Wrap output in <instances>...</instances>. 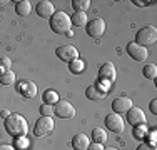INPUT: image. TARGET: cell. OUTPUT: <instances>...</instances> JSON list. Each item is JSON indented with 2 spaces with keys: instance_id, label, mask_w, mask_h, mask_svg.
<instances>
[{
  "instance_id": "cell-31",
  "label": "cell",
  "mask_w": 157,
  "mask_h": 150,
  "mask_svg": "<svg viewBox=\"0 0 157 150\" xmlns=\"http://www.w3.org/2000/svg\"><path fill=\"white\" fill-rule=\"evenodd\" d=\"M0 150H15V147L9 144H0Z\"/></svg>"
},
{
  "instance_id": "cell-1",
  "label": "cell",
  "mask_w": 157,
  "mask_h": 150,
  "mask_svg": "<svg viewBox=\"0 0 157 150\" xmlns=\"http://www.w3.org/2000/svg\"><path fill=\"white\" fill-rule=\"evenodd\" d=\"M5 130L10 137L24 138L29 132V123L25 117H22L20 114H10L5 118Z\"/></svg>"
},
{
  "instance_id": "cell-17",
  "label": "cell",
  "mask_w": 157,
  "mask_h": 150,
  "mask_svg": "<svg viewBox=\"0 0 157 150\" xmlns=\"http://www.w3.org/2000/svg\"><path fill=\"white\" fill-rule=\"evenodd\" d=\"M15 12L20 17H29V13L32 12V5L29 0H20V2L15 3Z\"/></svg>"
},
{
  "instance_id": "cell-26",
  "label": "cell",
  "mask_w": 157,
  "mask_h": 150,
  "mask_svg": "<svg viewBox=\"0 0 157 150\" xmlns=\"http://www.w3.org/2000/svg\"><path fill=\"white\" fill-rule=\"evenodd\" d=\"M40 114H42V117H52L54 115V105H47V103H44V105H40Z\"/></svg>"
},
{
  "instance_id": "cell-28",
  "label": "cell",
  "mask_w": 157,
  "mask_h": 150,
  "mask_svg": "<svg viewBox=\"0 0 157 150\" xmlns=\"http://www.w3.org/2000/svg\"><path fill=\"white\" fill-rule=\"evenodd\" d=\"M87 150H104V145H102V144H95V142H92V144L89 145Z\"/></svg>"
},
{
  "instance_id": "cell-33",
  "label": "cell",
  "mask_w": 157,
  "mask_h": 150,
  "mask_svg": "<svg viewBox=\"0 0 157 150\" xmlns=\"http://www.w3.org/2000/svg\"><path fill=\"white\" fill-rule=\"evenodd\" d=\"M2 115H3V117H5V118H7V117H9V115H10V112H9V110H3V112H2Z\"/></svg>"
},
{
  "instance_id": "cell-5",
  "label": "cell",
  "mask_w": 157,
  "mask_h": 150,
  "mask_svg": "<svg viewBox=\"0 0 157 150\" xmlns=\"http://www.w3.org/2000/svg\"><path fill=\"white\" fill-rule=\"evenodd\" d=\"M54 114L60 118H74L75 117V108L69 100H59L54 107Z\"/></svg>"
},
{
  "instance_id": "cell-27",
  "label": "cell",
  "mask_w": 157,
  "mask_h": 150,
  "mask_svg": "<svg viewBox=\"0 0 157 150\" xmlns=\"http://www.w3.org/2000/svg\"><path fill=\"white\" fill-rule=\"evenodd\" d=\"M0 67H2V69L3 70H10V69H12V62H10V58H2V60H0Z\"/></svg>"
},
{
  "instance_id": "cell-14",
  "label": "cell",
  "mask_w": 157,
  "mask_h": 150,
  "mask_svg": "<svg viewBox=\"0 0 157 150\" xmlns=\"http://www.w3.org/2000/svg\"><path fill=\"white\" fill-rule=\"evenodd\" d=\"M100 80H104V82H114L115 80V69L110 62L104 63L100 67Z\"/></svg>"
},
{
  "instance_id": "cell-19",
  "label": "cell",
  "mask_w": 157,
  "mask_h": 150,
  "mask_svg": "<svg viewBox=\"0 0 157 150\" xmlns=\"http://www.w3.org/2000/svg\"><path fill=\"white\" fill-rule=\"evenodd\" d=\"M42 99H44V103H47V105H54V103H57L59 100V93L55 92V90H45L44 92V95H42Z\"/></svg>"
},
{
  "instance_id": "cell-15",
  "label": "cell",
  "mask_w": 157,
  "mask_h": 150,
  "mask_svg": "<svg viewBox=\"0 0 157 150\" xmlns=\"http://www.w3.org/2000/svg\"><path fill=\"white\" fill-rule=\"evenodd\" d=\"M18 90H20V93L24 97H27V99H32V97L37 95V85L30 80H24L20 84V87H18Z\"/></svg>"
},
{
  "instance_id": "cell-8",
  "label": "cell",
  "mask_w": 157,
  "mask_h": 150,
  "mask_svg": "<svg viewBox=\"0 0 157 150\" xmlns=\"http://www.w3.org/2000/svg\"><path fill=\"white\" fill-rule=\"evenodd\" d=\"M85 30H87L89 37L97 39V37L104 35V32H105V22H104V18H92L90 22H87Z\"/></svg>"
},
{
  "instance_id": "cell-6",
  "label": "cell",
  "mask_w": 157,
  "mask_h": 150,
  "mask_svg": "<svg viewBox=\"0 0 157 150\" xmlns=\"http://www.w3.org/2000/svg\"><path fill=\"white\" fill-rule=\"evenodd\" d=\"M55 55H57L62 62L70 63V62H74V60L78 58V50L74 45H62V47H59L57 50H55Z\"/></svg>"
},
{
  "instance_id": "cell-2",
  "label": "cell",
  "mask_w": 157,
  "mask_h": 150,
  "mask_svg": "<svg viewBox=\"0 0 157 150\" xmlns=\"http://www.w3.org/2000/svg\"><path fill=\"white\" fill-rule=\"evenodd\" d=\"M50 28L55 33H69L70 32V15L65 12H55L50 18Z\"/></svg>"
},
{
  "instance_id": "cell-32",
  "label": "cell",
  "mask_w": 157,
  "mask_h": 150,
  "mask_svg": "<svg viewBox=\"0 0 157 150\" xmlns=\"http://www.w3.org/2000/svg\"><path fill=\"white\" fill-rule=\"evenodd\" d=\"M134 3H136L137 7H144V5H145V3H144V2H140V0H136V2H134Z\"/></svg>"
},
{
  "instance_id": "cell-11",
  "label": "cell",
  "mask_w": 157,
  "mask_h": 150,
  "mask_svg": "<svg viewBox=\"0 0 157 150\" xmlns=\"http://www.w3.org/2000/svg\"><path fill=\"white\" fill-rule=\"evenodd\" d=\"M132 105L134 103L129 97H117V99L112 102V110H114V114L122 115L124 112L129 110V108H132Z\"/></svg>"
},
{
  "instance_id": "cell-7",
  "label": "cell",
  "mask_w": 157,
  "mask_h": 150,
  "mask_svg": "<svg viewBox=\"0 0 157 150\" xmlns=\"http://www.w3.org/2000/svg\"><path fill=\"white\" fill-rule=\"evenodd\" d=\"M52 130H54V120H52V117H40L35 123L33 133H35V137H45Z\"/></svg>"
},
{
  "instance_id": "cell-24",
  "label": "cell",
  "mask_w": 157,
  "mask_h": 150,
  "mask_svg": "<svg viewBox=\"0 0 157 150\" xmlns=\"http://www.w3.org/2000/svg\"><path fill=\"white\" fill-rule=\"evenodd\" d=\"M72 7L75 12H85L90 7V0H72Z\"/></svg>"
},
{
  "instance_id": "cell-10",
  "label": "cell",
  "mask_w": 157,
  "mask_h": 150,
  "mask_svg": "<svg viewBox=\"0 0 157 150\" xmlns=\"http://www.w3.org/2000/svg\"><path fill=\"white\" fill-rule=\"evenodd\" d=\"M127 54H129L134 60H137V62H144V60L149 57V50H147V48L137 45L136 42H129V43H127Z\"/></svg>"
},
{
  "instance_id": "cell-16",
  "label": "cell",
  "mask_w": 157,
  "mask_h": 150,
  "mask_svg": "<svg viewBox=\"0 0 157 150\" xmlns=\"http://www.w3.org/2000/svg\"><path fill=\"white\" fill-rule=\"evenodd\" d=\"M85 97L89 100H102L105 97V92L99 87V85H89L85 88Z\"/></svg>"
},
{
  "instance_id": "cell-4",
  "label": "cell",
  "mask_w": 157,
  "mask_h": 150,
  "mask_svg": "<svg viewBox=\"0 0 157 150\" xmlns=\"http://www.w3.org/2000/svg\"><path fill=\"white\" fill-rule=\"evenodd\" d=\"M127 122H129L134 129H136V127H139V125H144V123L147 122L145 112L142 110L140 107L132 105V108H129V110H127Z\"/></svg>"
},
{
  "instance_id": "cell-30",
  "label": "cell",
  "mask_w": 157,
  "mask_h": 150,
  "mask_svg": "<svg viewBox=\"0 0 157 150\" xmlns=\"http://www.w3.org/2000/svg\"><path fill=\"white\" fill-rule=\"evenodd\" d=\"M151 112H152V114H157V100L154 99V100H152V102H151Z\"/></svg>"
},
{
  "instance_id": "cell-9",
  "label": "cell",
  "mask_w": 157,
  "mask_h": 150,
  "mask_svg": "<svg viewBox=\"0 0 157 150\" xmlns=\"http://www.w3.org/2000/svg\"><path fill=\"white\" fill-rule=\"evenodd\" d=\"M105 127L114 133H122L124 132V120H122V115L119 114H109L105 117Z\"/></svg>"
},
{
  "instance_id": "cell-13",
  "label": "cell",
  "mask_w": 157,
  "mask_h": 150,
  "mask_svg": "<svg viewBox=\"0 0 157 150\" xmlns=\"http://www.w3.org/2000/svg\"><path fill=\"white\" fill-rule=\"evenodd\" d=\"M89 145H90V138L85 133H77L72 138V148L74 150H87Z\"/></svg>"
},
{
  "instance_id": "cell-12",
  "label": "cell",
  "mask_w": 157,
  "mask_h": 150,
  "mask_svg": "<svg viewBox=\"0 0 157 150\" xmlns=\"http://www.w3.org/2000/svg\"><path fill=\"white\" fill-rule=\"evenodd\" d=\"M35 12H37L39 17H42V18H50L52 15L55 13L54 3L48 2V0H40V2L37 3V7H35Z\"/></svg>"
},
{
  "instance_id": "cell-3",
  "label": "cell",
  "mask_w": 157,
  "mask_h": 150,
  "mask_svg": "<svg viewBox=\"0 0 157 150\" xmlns=\"http://www.w3.org/2000/svg\"><path fill=\"white\" fill-rule=\"evenodd\" d=\"M155 40H157V30L152 25H147V27L140 28L136 35V43L140 45V47H145V48L149 45H154Z\"/></svg>"
},
{
  "instance_id": "cell-22",
  "label": "cell",
  "mask_w": 157,
  "mask_h": 150,
  "mask_svg": "<svg viewBox=\"0 0 157 150\" xmlns=\"http://www.w3.org/2000/svg\"><path fill=\"white\" fill-rule=\"evenodd\" d=\"M0 84L2 85H13L15 84V73L12 70H7L5 73L0 75Z\"/></svg>"
},
{
  "instance_id": "cell-20",
  "label": "cell",
  "mask_w": 157,
  "mask_h": 150,
  "mask_svg": "<svg viewBox=\"0 0 157 150\" xmlns=\"http://www.w3.org/2000/svg\"><path fill=\"white\" fill-rule=\"evenodd\" d=\"M92 140L95 142V144H105L107 142V132L104 129H94L92 130Z\"/></svg>"
},
{
  "instance_id": "cell-18",
  "label": "cell",
  "mask_w": 157,
  "mask_h": 150,
  "mask_svg": "<svg viewBox=\"0 0 157 150\" xmlns=\"http://www.w3.org/2000/svg\"><path fill=\"white\" fill-rule=\"evenodd\" d=\"M70 24L75 27H84L87 25V13L85 12H75L74 15H70Z\"/></svg>"
},
{
  "instance_id": "cell-29",
  "label": "cell",
  "mask_w": 157,
  "mask_h": 150,
  "mask_svg": "<svg viewBox=\"0 0 157 150\" xmlns=\"http://www.w3.org/2000/svg\"><path fill=\"white\" fill-rule=\"evenodd\" d=\"M137 150H155V147H152V145H149L147 142H145V144H140L139 147H137Z\"/></svg>"
},
{
  "instance_id": "cell-25",
  "label": "cell",
  "mask_w": 157,
  "mask_h": 150,
  "mask_svg": "<svg viewBox=\"0 0 157 150\" xmlns=\"http://www.w3.org/2000/svg\"><path fill=\"white\" fill-rule=\"evenodd\" d=\"M147 132H149V130H147V125H145V123L134 129V135H136V138H140V140L147 137Z\"/></svg>"
},
{
  "instance_id": "cell-23",
  "label": "cell",
  "mask_w": 157,
  "mask_h": 150,
  "mask_svg": "<svg viewBox=\"0 0 157 150\" xmlns=\"http://www.w3.org/2000/svg\"><path fill=\"white\" fill-rule=\"evenodd\" d=\"M142 73H144L145 78H151V80H154V78L157 77V67L154 65V63H147V65L142 69Z\"/></svg>"
},
{
  "instance_id": "cell-35",
  "label": "cell",
  "mask_w": 157,
  "mask_h": 150,
  "mask_svg": "<svg viewBox=\"0 0 157 150\" xmlns=\"http://www.w3.org/2000/svg\"><path fill=\"white\" fill-rule=\"evenodd\" d=\"M104 150H117V148H114V147H107V148H104Z\"/></svg>"
},
{
  "instance_id": "cell-34",
  "label": "cell",
  "mask_w": 157,
  "mask_h": 150,
  "mask_svg": "<svg viewBox=\"0 0 157 150\" xmlns=\"http://www.w3.org/2000/svg\"><path fill=\"white\" fill-rule=\"evenodd\" d=\"M5 3H7V0H0V7H2V5H5Z\"/></svg>"
},
{
  "instance_id": "cell-21",
  "label": "cell",
  "mask_w": 157,
  "mask_h": 150,
  "mask_svg": "<svg viewBox=\"0 0 157 150\" xmlns=\"http://www.w3.org/2000/svg\"><path fill=\"white\" fill-rule=\"evenodd\" d=\"M84 69H85V63H84V60H80V58H77V60H74V62L69 63V70L72 73H75V75L82 73Z\"/></svg>"
}]
</instances>
